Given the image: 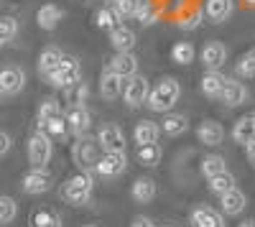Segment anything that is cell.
<instances>
[{
    "mask_svg": "<svg viewBox=\"0 0 255 227\" xmlns=\"http://www.w3.org/2000/svg\"><path fill=\"white\" fill-rule=\"evenodd\" d=\"M161 130H163L166 135H171V138L184 135V133L189 130V120H186L184 115H166V117H163Z\"/></svg>",
    "mask_w": 255,
    "mask_h": 227,
    "instance_id": "cell-28",
    "label": "cell"
},
{
    "mask_svg": "<svg viewBox=\"0 0 255 227\" xmlns=\"http://www.w3.org/2000/svg\"><path fill=\"white\" fill-rule=\"evenodd\" d=\"M61 117V105H59V100L56 97H46L44 102H41V108H38V128L44 130L51 120Z\"/></svg>",
    "mask_w": 255,
    "mask_h": 227,
    "instance_id": "cell-26",
    "label": "cell"
},
{
    "mask_svg": "<svg viewBox=\"0 0 255 227\" xmlns=\"http://www.w3.org/2000/svg\"><path fill=\"white\" fill-rule=\"evenodd\" d=\"M79 77H82V67H79V61L74 56H64V61L59 64L56 72H51L46 79H49V85L59 87V90H69L74 85H79Z\"/></svg>",
    "mask_w": 255,
    "mask_h": 227,
    "instance_id": "cell-5",
    "label": "cell"
},
{
    "mask_svg": "<svg viewBox=\"0 0 255 227\" xmlns=\"http://www.w3.org/2000/svg\"><path fill=\"white\" fill-rule=\"evenodd\" d=\"M100 151H102V146H100L97 138L79 135L74 140V146H72V158H74V163H77L82 171H92V169H97V163L102 158Z\"/></svg>",
    "mask_w": 255,
    "mask_h": 227,
    "instance_id": "cell-3",
    "label": "cell"
},
{
    "mask_svg": "<svg viewBox=\"0 0 255 227\" xmlns=\"http://www.w3.org/2000/svg\"><path fill=\"white\" fill-rule=\"evenodd\" d=\"M138 161L143 166H156L161 161V146L158 143H151V146H138Z\"/></svg>",
    "mask_w": 255,
    "mask_h": 227,
    "instance_id": "cell-34",
    "label": "cell"
},
{
    "mask_svg": "<svg viewBox=\"0 0 255 227\" xmlns=\"http://www.w3.org/2000/svg\"><path fill=\"white\" fill-rule=\"evenodd\" d=\"M179 95H181L179 82L174 77H163V79H158V85L151 90L148 108H151L153 113H166V110H171L179 102Z\"/></svg>",
    "mask_w": 255,
    "mask_h": 227,
    "instance_id": "cell-1",
    "label": "cell"
},
{
    "mask_svg": "<svg viewBox=\"0 0 255 227\" xmlns=\"http://www.w3.org/2000/svg\"><path fill=\"white\" fill-rule=\"evenodd\" d=\"M64 117H67V122H69V130L77 133V135H84L92 125V115L84 105H69V110L64 113Z\"/></svg>",
    "mask_w": 255,
    "mask_h": 227,
    "instance_id": "cell-12",
    "label": "cell"
},
{
    "mask_svg": "<svg viewBox=\"0 0 255 227\" xmlns=\"http://www.w3.org/2000/svg\"><path fill=\"white\" fill-rule=\"evenodd\" d=\"M161 135V128L156 125L153 120H140L135 122V130H133V138L138 146H151V143H156Z\"/></svg>",
    "mask_w": 255,
    "mask_h": 227,
    "instance_id": "cell-24",
    "label": "cell"
},
{
    "mask_svg": "<svg viewBox=\"0 0 255 227\" xmlns=\"http://www.w3.org/2000/svg\"><path fill=\"white\" fill-rule=\"evenodd\" d=\"M67 92H69V95H67V97H69V102H74V105H82V100H84V95H87V87H84L82 82H79V85L69 87Z\"/></svg>",
    "mask_w": 255,
    "mask_h": 227,
    "instance_id": "cell-42",
    "label": "cell"
},
{
    "mask_svg": "<svg viewBox=\"0 0 255 227\" xmlns=\"http://www.w3.org/2000/svg\"><path fill=\"white\" fill-rule=\"evenodd\" d=\"M92 189H95V181H92V174L90 171H79L77 176H72L61 189V197L67 199L74 207H82L92 199Z\"/></svg>",
    "mask_w": 255,
    "mask_h": 227,
    "instance_id": "cell-2",
    "label": "cell"
},
{
    "mask_svg": "<svg viewBox=\"0 0 255 227\" xmlns=\"http://www.w3.org/2000/svg\"><path fill=\"white\" fill-rule=\"evenodd\" d=\"M238 74L245 77V79H253V77H255V49H250V51H245V54L240 56V61H238Z\"/></svg>",
    "mask_w": 255,
    "mask_h": 227,
    "instance_id": "cell-36",
    "label": "cell"
},
{
    "mask_svg": "<svg viewBox=\"0 0 255 227\" xmlns=\"http://www.w3.org/2000/svg\"><path fill=\"white\" fill-rule=\"evenodd\" d=\"M232 10H235V0H207L204 5V15L212 23H225L232 15Z\"/></svg>",
    "mask_w": 255,
    "mask_h": 227,
    "instance_id": "cell-17",
    "label": "cell"
},
{
    "mask_svg": "<svg viewBox=\"0 0 255 227\" xmlns=\"http://www.w3.org/2000/svg\"><path fill=\"white\" fill-rule=\"evenodd\" d=\"M225 61H227V49L220 41H209L202 49V64L209 72H220V67H225Z\"/></svg>",
    "mask_w": 255,
    "mask_h": 227,
    "instance_id": "cell-13",
    "label": "cell"
},
{
    "mask_svg": "<svg viewBox=\"0 0 255 227\" xmlns=\"http://www.w3.org/2000/svg\"><path fill=\"white\" fill-rule=\"evenodd\" d=\"M110 44L115 46V51H133L135 44H138V36L133 28L128 26H118L110 31Z\"/></svg>",
    "mask_w": 255,
    "mask_h": 227,
    "instance_id": "cell-19",
    "label": "cell"
},
{
    "mask_svg": "<svg viewBox=\"0 0 255 227\" xmlns=\"http://www.w3.org/2000/svg\"><path fill=\"white\" fill-rule=\"evenodd\" d=\"M220 100L225 102L227 108H238V105H243V102L248 100V90H245V85H243V82L227 79V85H225V90H222Z\"/></svg>",
    "mask_w": 255,
    "mask_h": 227,
    "instance_id": "cell-20",
    "label": "cell"
},
{
    "mask_svg": "<svg viewBox=\"0 0 255 227\" xmlns=\"http://www.w3.org/2000/svg\"><path fill=\"white\" fill-rule=\"evenodd\" d=\"M115 10H118V15L120 18H128V15H135V10H138V5H140V0H115Z\"/></svg>",
    "mask_w": 255,
    "mask_h": 227,
    "instance_id": "cell-39",
    "label": "cell"
},
{
    "mask_svg": "<svg viewBox=\"0 0 255 227\" xmlns=\"http://www.w3.org/2000/svg\"><path fill=\"white\" fill-rule=\"evenodd\" d=\"M110 69L115 74H120L123 79H130L138 74V59L133 51H118L113 59H110Z\"/></svg>",
    "mask_w": 255,
    "mask_h": 227,
    "instance_id": "cell-14",
    "label": "cell"
},
{
    "mask_svg": "<svg viewBox=\"0 0 255 227\" xmlns=\"http://www.w3.org/2000/svg\"><path fill=\"white\" fill-rule=\"evenodd\" d=\"M235 176H232L230 171H222V174H217V176H212L209 179V192L212 194H227V192H232V189H235Z\"/></svg>",
    "mask_w": 255,
    "mask_h": 227,
    "instance_id": "cell-29",
    "label": "cell"
},
{
    "mask_svg": "<svg viewBox=\"0 0 255 227\" xmlns=\"http://www.w3.org/2000/svg\"><path fill=\"white\" fill-rule=\"evenodd\" d=\"M245 5H250V8H255V0H243Z\"/></svg>",
    "mask_w": 255,
    "mask_h": 227,
    "instance_id": "cell-47",
    "label": "cell"
},
{
    "mask_svg": "<svg viewBox=\"0 0 255 227\" xmlns=\"http://www.w3.org/2000/svg\"><path fill=\"white\" fill-rule=\"evenodd\" d=\"M44 130H46L49 135H54V138H59V135L64 138V133H67V130H69V122H67V117H64V115H61V117H56V120H51V122H49V125H46Z\"/></svg>",
    "mask_w": 255,
    "mask_h": 227,
    "instance_id": "cell-40",
    "label": "cell"
},
{
    "mask_svg": "<svg viewBox=\"0 0 255 227\" xmlns=\"http://www.w3.org/2000/svg\"><path fill=\"white\" fill-rule=\"evenodd\" d=\"M253 117H255V113H253Z\"/></svg>",
    "mask_w": 255,
    "mask_h": 227,
    "instance_id": "cell-50",
    "label": "cell"
},
{
    "mask_svg": "<svg viewBox=\"0 0 255 227\" xmlns=\"http://www.w3.org/2000/svg\"><path fill=\"white\" fill-rule=\"evenodd\" d=\"M225 85H227V79H225V74H220V72H207V74L202 77V92H204L207 97H220L222 90H225Z\"/></svg>",
    "mask_w": 255,
    "mask_h": 227,
    "instance_id": "cell-27",
    "label": "cell"
},
{
    "mask_svg": "<svg viewBox=\"0 0 255 227\" xmlns=\"http://www.w3.org/2000/svg\"><path fill=\"white\" fill-rule=\"evenodd\" d=\"M158 194V187H156V181L151 176H140L133 181V187H130V197L138 202V204H148V202H153Z\"/></svg>",
    "mask_w": 255,
    "mask_h": 227,
    "instance_id": "cell-16",
    "label": "cell"
},
{
    "mask_svg": "<svg viewBox=\"0 0 255 227\" xmlns=\"http://www.w3.org/2000/svg\"><path fill=\"white\" fill-rule=\"evenodd\" d=\"M31 222H33V227H59L61 225L59 215L51 212V210H36Z\"/></svg>",
    "mask_w": 255,
    "mask_h": 227,
    "instance_id": "cell-35",
    "label": "cell"
},
{
    "mask_svg": "<svg viewBox=\"0 0 255 227\" xmlns=\"http://www.w3.org/2000/svg\"><path fill=\"white\" fill-rule=\"evenodd\" d=\"M240 227H255V220H245V222H240Z\"/></svg>",
    "mask_w": 255,
    "mask_h": 227,
    "instance_id": "cell-46",
    "label": "cell"
},
{
    "mask_svg": "<svg viewBox=\"0 0 255 227\" xmlns=\"http://www.w3.org/2000/svg\"><path fill=\"white\" fill-rule=\"evenodd\" d=\"M245 207H248V197L238 187L232 189V192H227V194H222V215L238 217V215L245 212Z\"/></svg>",
    "mask_w": 255,
    "mask_h": 227,
    "instance_id": "cell-18",
    "label": "cell"
},
{
    "mask_svg": "<svg viewBox=\"0 0 255 227\" xmlns=\"http://www.w3.org/2000/svg\"><path fill=\"white\" fill-rule=\"evenodd\" d=\"M23 87H26V72L23 69H18L15 64H8L0 69V92L5 97L18 95Z\"/></svg>",
    "mask_w": 255,
    "mask_h": 227,
    "instance_id": "cell-8",
    "label": "cell"
},
{
    "mask_svg": "<svg viewBox=\"0 0 255 227\" xmlns=\"http://www.w3.org/2000/svg\"><path fill=\"white\" fill-rule=\"evenodd\" d=\"M189 222H191V227H225V217L217 210L207 207V204H199V207L191 210Z\"/></svg>",
    "mask_w": 255,
    "mask_h": 227,
    "instance_id": "cell-11",
    "label": "cell"
},
{
    "mask_svg": "<svg viewBox=\"0 0 255 227\" xmlns=\"http://www.w3.org/2000/svg\"><path fill=\"white\" fill-rule=\"evenodd\" d=\"M123 82H125V79H123L120 74H115L113 69L102 72V77H100V95H102L105 100H118V97L125 92Z\"/></svg>",
    "mask_w": 255,
    "mask_h": 227,
    "instance_id": "cell-15",
    "label": "cell"
},
{
    "mask_svg": "<svg viewBox=\"0 0 255 227\" xmlns=\"http://www.w3.org/2000/svg\"><path fill=\"white\" fill-rule=\"evenodd\" d=\"M108 3H115V0H108Z\"/></svg>",
    "mask_w": 255,
    "mask_h": 227,
    "instance_id": "cell-49",
    "label": "cell"
},
{
    "mask_svg": "<svg viewBox=\"0 0 255 227\" xmlns=\"http://www.w3.org/2000/svg\"><path fill=\"white\" fill-rule=\"evenodd\" d=\"M64 56H67V54H61L56 46H46L44 51L38 54V72L44 74V77H49L51 72L59 69V64L64 61Z\"/></svg>",
    "mask_w": 255,
    "mask_h": 227,
    "instance_id": "cell-23",
    "label": "cell"
},
{
    "mask_svg": "<svg viewBox=\"0 0 255 227\" xmlns=\"http://www.w3.org/2000/svg\"><path fill=\"white\" fill-rule=\"evenodd\" d=\"M54 156V143H51V135L46 130H38L31 135L28 140V161L33 169H46V163L51 161Z\"/></svg>",
    "mask_w": 255,
    "mask_h": 227,
    "instance_id": "cell-4",
    "label": "cell"
},
{
    "mask_svg": "<svg viewBox=\"0 0 255 227\" xmlns=\"http://www.w3.org/2000/svg\"><path fill=\"white\" fill-rule=\"evenodd\" d=\"M194 56H197V49L191 46L189 41H179V44H174V49H171V59L176 61V64H181V67L191 64Z\"/></svg>",
    "mask_w": 255,
    "mask_h": 227,
    "instance_id": "cell-30",
    "label": "cell"
},
{
    "mask_svg": "<svg viewBox=\"0 0 255 227\" xmlns=\"http://www.w3.org/2000/svg\"><path fill=\"white\" fill-rule=\"evenodd\" d=\"M222 171H227L222 156H215V153H212V156H204V161H202V174H204L207 179L217 176V174H222Z\"/></svg>",
    "mask_w": 255,
    "mask_h": 227,
    "instance_id": "cell-32",
    "label": "cell"
},
{
    "mask_svg": "<svg viewBox=\"0 0 255 227\" xmlns=\"http://www.w3.org/2000/svg\"><path fill=\"white\" fill-rule=\"evenodd\" d=\"M135 18L140 20V26H153V23H156V10H153V5L148 3V0H140V5H138V10H135Z\"/></svg>",
    "mask_w": 255,
    "mask_h": 227,
    "instance_id": "cell-38",
    "label": "cell"
},
{
    "mask_svg": "<svg viewBox=\"0 0 255 227\" xmlns=\"http://www.w3.org/2000/svg\"><path fill=\"white\" fill-rule=\"evenodd\" d=\"M133 227H156V222L148 220V217H135L133 220Z\"/></svg>",
    "mask_w": 255,
    "mask_h": 227,
    "instance_id": "cell-45",
    "label": "cell"
},
{
    "mask_svg": "<svg viewBox=\"0 0 255 227\" xmlns=\"http://www.w3.org/2000/svg\"><path fill=\"white\" fill-rule=\"evenodd\" d=\"M87 227H97V225H87Z\"/></svg>",
    "mask_w": 255,
    "mask_h": 227,
    "instance_id": "cell-48",
    "label": "cell"
},
{
    "mask_svg": "<svg viewBox=\"0 0 255 227\" xmlns=\"http://www.w3.org/2000/svg\"><path fill=\"white\" fill-rule=\"evenodd\" d=\"M125 105L128 108H140V105H148V97H151V85H148V79L135 74L125 82Z\"/></svg>",
    "mask_w": 255,
    "mask_h": 227,
    "instance_id": "cell-6",
    "label": "cell"
},
{
    "mask_svg": "<svg viewBox=\"0 0 255 227\" xmlns=\"http://www.w3.org/2000/svg\"><path fill=\"white\" fill-rule=\"evenodd\" d=\"M10 135L8 133H0V156H8V151H10Z\"/></svg>",
    "mask_w": 255,
    "mask_h": 227,
    "instance_id": "cell-44",
    "label": "cell"
},
{
    "mask_svg": "<svg viewBox=\"0 0 255 227\" xmlns=\"http://www.w3.org/2000/svg\"><path fill=\"white\" fill-rule=\"evenodd\" d=\"M232 138H235V143H240V146H245L248 140H253L255 138V117L253 115L240 117L235 125H232Z\"/></svg>",
    "mask_w": 255,
    "mask_h": 227,
    "instance_id": "cell-25",
    "label": "cell"
},
{
    "mask_svg": "<svg viewBox=\"0 0 255 227\" xmlns=\"http://www.w3.org/2000/svg\"><path fill=\"white\" fill-rule=\"evenodd\" d=\"M97 140L105 153H125V133L120 125L115 122H108V125H102L100 133H97Z\"/></svg>",
    "mask_w": 255,
    "mask_h": 227,
    "instance_id": "cell-7",
    "label": "cell"
},
{
    "mask_svg": "<svg viewBox=\"0 0 255 227\" xmlns=\"http://www.w3.org/2000/svg\"><path fill=\"white\" fill-rule=\"evenodd\" d=\"M120 15H118V10L115 8H100L97 10V15H95V23L100 26V28H105V31H113V28H118L120 23Z\"/></svg>",
    "mask_w": 255,
    "mask_h": 227,
    "instance_id": "cell-31",
    "label": "cell"
},
{
    "mask_svg": "<svg viewBox=\"0 0 255 227\" xmlns=\"http://www.w3.org/2000/svg\"><path fill=\"white\" fill-rule=\"evenodd\" d=\"M18 215V207H15V199L13 197H3L0 199V222L3 225H10Z\"/></svg>",
    "mask_w": 255,
    "mask_h": 227,
    "instance_id": "cell-37",
    "label": "cell"
},
{
    "mask_svg": "<svg viewBox=\"0 0 255 227\" xmlns=\"http://www.w3.org/2000/svg\"><path fill=\"white\" fill-rule=\"evenodd\" d=\"M125 169H128V158H125V153H102V158H100V163H97V174L100 176H108V179H115V176H120V174H125Z\"/></svg>",
    "mask_w": 255,
    "mask_h": 227,
    "instance_id": "cell-10",
    "label": "cell"
},
{
    "mask_svg": "<svg viewBox=\"0 0 255 227\" xmlns=\"http://www.w3.org/2000/svg\"><path fill=\"white\" fill-rule=\"evenodd\" d=\"M245 156H248V163L255 169V138L245 143Z\"/></svg>",
    "mask_w": 255,
    "mask_h": 227,
    "instance_id": "cell-43",
    "label": "cell"
},
{
    "mask_svg": "<svg viewBox=\"0 0 255 227\" xmlns=\"http://www.w3.org/2000/svg\"><path fill=\"white\" fill-rule=\"evenodd\" d=\"M61 18H64V13H61L54 3H46V5L38 8L36 23H38V28H44V31H54V28L61 23Z\"/></svg>",
    "mask_w": 255,
    "mask_h": 227,
    "instance_id": "cell-22",
    "label": "cell"
},
{
    "mask_svg": "<svg viewBox=\"0 0 255 227\" xmlns=\"http://www.w3.org/2000/svg\"><path fill=\"white\" fill-rule=\"evenodd\" d=\"M51 184H54V179L46 169H31L23 176V181H20V189L26 194H46L51 189Z\"/></svg>",
    "mask_w": 255,
    "mask_h": 227,
    "instance_id": "cell-9",
    "label": "cell"
},
{
    "mask_svg": "<svg viewBox=\"0 0 255 227\" xmlns=\"http://www.w3.org/2000/svg\"><path fill=\"white\" fill-rule=\"evenodd\" d=\"M197 138H199V143H204V146H220L222 138H225V128L215 120H204L199 125V130H197Z\"/></svg>",
    "mask_w": 255,
    "mask_h": 227,
    "instance_id": "cell-21",
    "label": "cell"
},
{
    "mask_svg": "<svg viewBox=\"0 0 255 227\" xmlns=\"http://www.w3.org/2000/svg\"><path fill=\"white\" fill-rule=\"evenodd\" d=\"M199 23H202V13L197 10V13H189V15H181V20H179V28H186V31H194V28H199Z\"/></svg>",
    "mask_w": 255,
    "mask_h": 227,
    "instance_id": "cell-41",
    "label": "cell"
},
{
    "mask_svg": "<svg viewBox=\"0 0 255 227\" xmlns=\"http://www.w3.org/2000/svg\"><path fill=\"white\" fill-rule=\"evenodd\" d=\"M15 36H18V20H15L13 15L0 18V44L8 46Z\"/></svg>",
    "mask_w": 255,
    "mask_h": 227,
    "instance_id": "cell-33",
    "label": "cell"
}]
</instances>
